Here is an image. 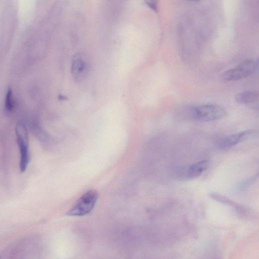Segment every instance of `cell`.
Here are the masks:
<instances>
[{
	"label": "cell",
	"instance_id": "cell-3",
	"mask_svg": "<svg viewBox=\"0 0 259 259\" xmlns=\"http://www.w3.org/2000/svg\"><path fill=\"white\" fill-rule=\"evenodd\" d=\"M227 112L216 104H206L192 108V118L201 122H208L224 118Z\"/></svg>",
	"mask_w": 259,
	"mask_h": 259
},
{
	"label": "cell",
	"instance_id": "cell-5",
	"mask_svg": "<svg viewBox=\"0 0 259 259\" xmlns=\"http://www.w3.org/2000/svg\"><path fill=\"white\" fill-rule=\"evenodd\" d=\"M208 162L204 160L190 166L176 168L174 174L180 180L195 178L200 176L208 168Z\"/></svg>",
	"mask_w": 259,
	"mask_h": 259
},
{
	"label": "cell",
	"instance_id": "cell-9",
	"mask_svg": "<svg viewBox=\"0 0 259 259\" xmlns=\"http://www.w3.org/2000/svg\"><path fill=\"white\" fill-rule=\"evenodd\" d=\"M14 107L13 92L12 89H8L5 100V108L7 112H11Z\"/></svg>",
	"mask_w": 259,
	"mask_h": 259
},
{
	"label": "cell",
	"instance_id": "cell-8",
	"mask_svg": "<svg viewBox=\"0 0 259 259\" xmlns=\"http://www.w3.org/2000/svg\"><path fill=\"white\" fill-rule=\"evenodd\" d=\"M259 98V94L255 92L246 91L238 94L236 97L238 104H250Z\"/></svg>",
	"mask_w": 259,
	"mask_h": 259
},
{
	"label": "cell",
	"instance_id": "cell-4",
	"mask_svg": "<svg viewBox=\"0 0 259 259\" xmlns=\"http://www.w3.org/2000/svg\"><path fill=\"white\" fill-rule=\"evenodd\" d=\"M254 61L246 60L236 68L224 72L222 79L225 82H232L245 78L256 72Z\"/></svg>",
	"mask_w": 259,
	"mask_h": 259
},
{
	"label": "cell",
	"instance_id": "cell-2",
	"mask_svg": "<svg viewBox=\"0 0 259 259\" xmlns=\"http://www.w3.org/2000/svg\"><path fill=\"white\" fill-rule=\"evenodd\" d=\"M16 134L20 154V168L22 172H24L30 160L28 134L24 124L19 122L16 124Z\"/></svg>",
	"mask_w": 259,
	"mask_h": 259
},
{
	"label": "cell",
	"instance_id": "cell-13",
	"mask_svg": "<svg viewBox=\"0 0 259 259\" xmlns=\"http://www.w3.org/2000/svg\"><path fill=\"white\" fill-rule=\"evenodd\" d=\"M188 1H190V2H199V1H200V0H188Z\"/></svg>",
	"mask_w": 259,
	"mask_h": 259
},
{
	"label": "cell",
	"instance_id": "cell-6",
	"mask_svg": "<svg viewBox=\"0 0 259 259\" xmlns=\"http://www.w3.org/2000/svg\"><path fill=\"white\" fill-rule=\"evenodd\" d=\"M254 132L252 130L240 132L236 134L229 136L220 139L217 143V147L221 150L229 149L236 144L244 142Z\"/></svg>",
	"mask_w": 259,
	"mask_h": 259
},
{
	"label": "cell",
	"instance_id": "cell-11",
	"mask_svg": "<svg viewBox=\"0 0 259 259\" xmlns=\"http://www.w3.org/2000/svg\"><path fill=\"white\" fill-rule=\"evenodd\" d=\"M248 106L252 109L259 110V98L254 102L248 105Z\"/></svg>",
	"mask_w": 259,
	"mask_h": 259
},
{
	"label": "cell",
	"instance_id": "cell-10",
	"mask_svg": "<svg viewBox=\"0 0 259 259\" xmlns=\"http://www.w3.org/2000/svg\"><path fill=\"white\" fill-rule=\"evenodd\" d=\"M144 4L156 12L158 11L159 0H144Z\"/></svg>",
	"mask_w": 259,
	"mask_h": 259
},
{
	"label": "cell",
	"instance_id": "cell-12",
	"mask_svg": "<svg viewBox=\"0 0 259 259\" xmlns=\"http://www.w3.org/2000/svg\"><path fill=\"white\" fill-rule=\"evenodd\" d=\"M254 62L256 68V71L257 72L259 70V56L256 60L254 61Z\"/></svg>",
	"mask_w": 259,
	"mask_h": 259
},
{
	"label": "cell",
	"instance_id": "cell-1",
	"mask_svg": "<svg viewBox=\"0 0 259 259\" xmlns=\"http://www.w3.org/2000/svg\"><path fill=\"white\" fill-rule=\"evenodd\" d=\"M98 198V192L90 190L84 194L68 210L69 216L82 217L90 214L94 208Z\"/></svg>",
	"mask_w": 259,
	"mask_h": 259
},
{
	"label": "cell",
	"instance_id": "cell-7",
	"mask_svg": "<svg viewBox=\"0 0 259 259\" xmlns=\"http://www.w3.org/2000/svg\"><path fill=\"white\" fill-rule=\"evenodd\" d=\"M86 68V63L80 54L74 56L72 62L71 72L75 79L80 80L84 76Z\"/></svg>",
	"mask_w": 259,
	"mask_h": 259
}]
</instances>
